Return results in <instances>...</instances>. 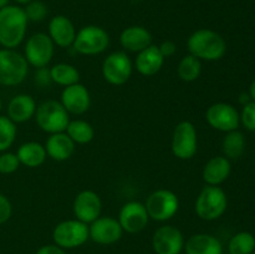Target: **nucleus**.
Listing matches in <instances>:
<instances>
[{
    "mask_svg": "<svg viewBox=\"0 0 255 254\" xmlns=\"http://www.w3.org/2000/svg\"><path fill=\"white\" fill-rule=\"evenodd\" d=\"M26 14L19 5H6L0 9V45L15 49L24 41L27 30Z\"/></svg>",
    "mask_w": 255,
    "mask_h": 254,
    "instance_id": "f257e3e1",
    "label": "nucleus"
},
{
    "mask_svg": "<svg viewBox=\"0 0 255 254\" xmlns=\"http://www.w3.org/2000/svg\"><path fill=\"white\" fill-rule=\"evenodd\" d=\"M189 54L206 61H218L227 52V42L219 32L211 29H198L187 40Z\"/></svg>",
    "mask_w": 255,
    "mask_h": 254,
    "instance_id": "f03ea898",
    "label": "nucleus"
},
{
    "mask_svg": "<svg viewBox=\"0 0 255 254\" xmlns=\"http://www.w3.org/2000/svg\"><path fill=\"white\" fill-rule=\"evenodd\" d=\"M228 207V197L219 186L207 184L199 192L194 204L197 216L203 221H216L221 218Z\"/></svg>",
    "mask_w": 255,
    "mask_h": 254,
    "instance_id": "7ed1b4c3",
    "label": "nucleus"
},
{
    "mask_svg": "<svg viewBox=\"0 0 255 254\" xmlns=\"http://www.w3.org/2000/svg\"><path fill=\"white\" fill-rule=\"evenodd\" d=\"M37 126L46 133H59L66 131L70 122V114L62 104L56 100H47L37 106L35 112Z\"/></svg>",
    "mask_w": 255,
    "mask_h": 254,
    "instance_id": "20e7f679",
    "label": "nucleus"
},
{
    "mask_svg": "<svg viewBox=\"0 0 255 254\" xmlns=\"http://www.w3.org/2000/svg\"><path fill=\"white\" fill-rule=\"evenodd\" d=\"M29 64L22 54L14 49L0 50V85L17 86L26 79Z\"/></svg>",
    "mask_w": 255,
    "mask_h": 254,
    "instance_id": "39448f33",
    "label": "nucleus"
},
{
    "mask_svg": "<svg viewBox=\"0 0 255 254\" xmlns=\"http://www.w3.org/2000/svg\"><path fill=\"white\" fill-rule=\"evenodd\" d=\"M110 45V35L104 27L87 25L77 31L72 44L75 51L86 56L102 54Z\"/></svg>",
    "mask_w": 255,
    "mask_h": 254,
    "instance_id": "423d86ee",
    "label": "nucleus"
},
{
    "mask_svg": "<svg viewBox=\"0 0 255 254\" xmlns=\"http://www.w3.org/2000/svg\"><path fill=\"white\" fill-rule=\"evenodd\" d=\"M144 207L149 218L157 222H166L173 218L178 212L179 199L169 189H157L147 197Z\"/></svg>",
    "mask_w": 255,
    "mask_h": 254,
    "instance_id": "0eeeda50",
    "label": "nucleus"
},
{
    "mask_svg": "<svg viewBox=\"0 0 255 254\" xmlns=\"http://www.w3.org/2000/svg\"><path fill=\"white\" fill-rule=\"evenodd\" d=\"M89 238V226L76 218L60 222L52 232L54 243L62 249L77 248Z\"/></svg>",
    "mask_w": 255,
    "mask_h": 254,
    "instance_id": "6e6552de",
    "label": "nucleus"
},
{
    "mask_svg": "<svg viewBox=\"0 0 255 254\" xmlns=\"http://www.w3.org/2000/svg\"><path fill=\"white\" fill-rule=\"evenodd\" d=\"M55 44L46 32H35L25 42L24 56L27 64L36 69L46 67L51 62Z\"/></svg>",
    "mask_w": 255,
    "mask_h": 254,
    "instance_id": "1a4fd4ad",
    "label": "nucleus"
},
{
    "mask_svg": "<svg viewBox=\"0 0 255 254\" xmlns=\"http://www.w3.org/2000/svg\"><path fill=\"white\" fill-rule=\"evenodd\" d=\"M172 153L179 159H191L198 149L197 128L191 121H182L176 125L172 133Z\"/></svg>",
    "mask_w": 255,
    "mask_h": 254,
    "instance_id": "9d476101",
    "label": "nucleus"
},
{
    "mask_svg": "<svg viewBox=\"0 0 255 254\" xmlns=\"http://www.w3.org/2000/svg\"><path fill=\"white\" fill-rule=\"evenodd\" d=\"M133 64L125 51L111 52L102 62V76L109 84L120 86L129 80Z\"/></svg>",
    "mask_w": 255,
    "mask_h": 254,
    "instance_id": "9b49d317",
    "label": "nucleus"
},
{
    "mask_svg": "<svg viewBox=\"0 0 255 254\" xmlns=\"http://www.w3.org/2000/svg\"><path fill=\"white\" fill-rule=\"evenodd\" d=\"M206 120L212 128L221 132H231L238 129L241 125V115L238 110L227 102H216L207 109Z\"/></svg>",
    "mask_w": 255,
    "mask_h": 254,
    "instance_id": "f8f14e48",
    "label": "nucleus"
},
{
    "mask_svg": "<svg viewBox=\"0 0 255 254\" xmlns=\"http://www.w3.org/2000/svg\"><path fill=\"white\" fill-rule=\"evenodd\" d=\"M152 247L156 254H179L184 248L183 234L174 226H161L152 236Z\"/></svg>",
    "mask_w": 255,
    "mask_h": 254,
    "instance_id": "ddd939ff",
    "label": "nucleus"
},
{
    "mask_svg": "<svg viewBox=\"0 0 255 254\" xmlns=\"http://www.w3.org/2000/svg\"><path fill=\"white\" fill-rule=\"evenodd\" d=\"M117 221L121 224L122 231L129 234H136L146 228L149 217L143 203L129 201L122 206Z\"/></svg>",
    "mask_w": 255,
    "mask_h": 254,
    "instance_id": "4468645a",
    "label": "nucleus"
},
{
    "mask_svg": "<svg viewBox=\"0 0 255 254\" xmlns=\"http://www.w3.org/2000/svg\"><path fill=\"white\" fill-rule=\"evenodd\" d=\"M124 231L114 217H101L95 219L89 227V236L95 243L101 244V246H110L121 239Z\"/></svg>",
    "mask_w": 255,
    "mask_h": 254,
    "instance_id": "2eb2a0df",
    "label": "nucleus"
},
{
    "mask_svg": "<svg viewBox=\"0 0 255 254\" xmlns=\"http://www.w3.org/2000/svg\"><path fill=\"white\" fill-rule=\"evenodd\" d=\"M72 211L76 219L90 224L101 216L102 201L95 191L85 189L75 197Z\"/></svg>",
    "mask_w": 255,
    "mask_h": 254,
    "instance_id": "dca6fc26",
    "label": "nucleus"
},
{
    "mask_svg": "<svg viewBox=\"0 0 255 254\" xmlns=\"http://www.w3.org/2000/svg\"><path fill=\"white\" fill-rule=\"evenodd\" d=\"M60 102L69 114L80 116L89 111L90 106H91V96H90L87 87L77 82L71 86L64 87Z\"/></svg>",
    "mask_w": 255,
    "mask_h": 254,
    "instance_id": "f3484780",
    "label": "nucleus"
},
{
    "mask_svg": "<svg viewBox=\"0 0 255 254\" xmlns=\"http://www.w3.org/2000/svg\"><path fill=\"white\" fill-rule=\"evenodd\" d=\"M76 27L71 19L65 15H55L49 21V36L56 46L67 49L72 46L76 37Z\"/></svg>",
    "mask_w": 255,
    "mask_h": 254,
    "instance_id": "a211bd4d",
    "label": "nucleus"
},
{
    "mask_svg": "<svg viewBox=\"0 0 255 254\" xmlns=\"http://www.w3.org/2000/svg\"><path fill=\"white\" fill-rule=\"evenodd\" d=\"M153 37L152 34L143 26L139 25H132L122 30L120 35V44L126 51L137 52L144 50L146 47L151 46Z\"/></svg>",
    "mask_w": 255,
    "mask_h": 254,
    "instance_id": "6ab92c4d",
    "label": "nucleus"
},
{
    "mask_svg": "<svg viewBox=\"0 0 255 254\" xmlns=\"http://www.w3.org/2000/svg\"><path fill=\"white\" fill-rule=\"evenodd\" d=\"M232 172L231 159L224 156L212 157L203 167L202 177L208 186H221L229 178Z\"/></svg>",
    "mask_w": 255,
    "mask_h": 254,
    "instance_id": "aec40b11",
    "label": "nucleus"
},
{
    "mask_svg": "<svg viewBox=\"0 0 255 254\" xmlns=\"http://www.w3.org/2000/svg\"><path fill=\"white\" fill-rule=\"evenodd\" d=\"M36 109L34 97L27 94H19L7 104V117L15 124H22L35 116Z\"/></svg>",
    "mask_w": 255,
    "mask_h": 254,
    "instance_id": "412c9836",
    "label": "nucleus"
},
{
    "mask_svg": "<svg viewBox=\"0 0 255 254\" xmlns=\"http://www.w3.org/2000/svg\"><path fill=\"white\" fill-rule=\"evenodd\" d=\"M164 60L166 59L161 54L158 46L152 44L151 46L146 47L137 54L136 60H134V66L139 74L149 77L161 71Z\"/></svg>",
    "mask_w": 255,
    "mask_h": 254,
    "instance_id": "4be33fe9",
    "label": "nucleus"
},
{
    "mask_svg": "<svg viewBox=\"0 0 255 254\" xmlns=\"http://www.w3.org/2000/svg\"><path fill=\"white\" fill-rule=\"evenodd\" d=\"M184 251L186 254H223V246L217 237L198 233L184 242Z\"/></svg>",
    "mask_w": 255,
    "mask_h": 254,
    "instance_id": "5701e85b",
    "label": "nucleus"
},
{
    "mask_svg": "<svg viewBox=\"0 0 255 254\" xmlns=\"http://www.w3.org/2000/svg\"><path fill=\"white\" fill-rule=\"evenodd\" d=\"M75 142L67 136L66 132L50 134L45 143L46 154L51 159L57 162H62L69 159L75 152Z\"/></svg>",
    "mask_w": 255,
    "mask_h": 254,
    "instance_id": "b1692460",
    "label": "nucleus"
},
{
    "mask_svg": "<svg viewBox=\"0 0 255 254\" xmlns=\"http://www.w3.org/2000/svg\"><path fill=\"white\" fill-rule=\"evenodd\" d=\"M16 156L19 158L20 164H24L29 168H36L44 163L47 154L45 146H42L39 142L30 141L20 144Z\"/></svg>",
    "mask_w": 255,
    "mask_h": 254,
    "instance_id": "393cba45",
    "label": "nucleus"
},
{
    "mask_svg": "<svg viewBox=\"0 0 255 254\" xmlns=\"http://www.w3.org/2000/svg\"><path fill=\"white\" fill-rule=\"evenodd\" d=\"M50 76L52 82L60 85V86H71L80 81V72L74 65L66 64V62H59L55 64L50 69Z\"/></svg>",
    "mask_w": 255,
    "mask_h": 254,
    "instance_id": "a878e982",
    "label": "nucleus"
},
{
    "mask_svg": "<svg viewBox=\"0 0 255 254\" xmlns=\"http://www.w3.org/2000/svg\"><path fill=\"white\" fill-rule=\"evenodd\" d=\"M65 132L77 144L90 143L95 137L94 127L85 120H70Z\"/></svg>",
    "mask_w": 255,
    "mask_h": 254,
    "instance_id": "bb28decb",
    "label": "nucleus"
},
{
    "mask_svg": "<svg viewBox=\"0 0 255 254\" xmlns=\"http://www.w3.org/2000/svg\"><path fill=\"white\" fill-rule=\"evenodd\" d=\"M223 156L228 159H238L246 149V137L238 129L227 132L222 142Z\"/></svg>",
    "mask_w": 255,
    "mask_h": 254,
    "instance_id": "cd10ccee",
    "label": "nucleus"
},
{
    "mask_svg": "<svg viewBox=\"0 0 255 254\" xmlns=\"http://www.w3.org/2000/svg\"><path fill=\"white\" fill-rule=\"evenodd\" d=\"M202 62L193 55L183 56L177 66V75L184 82H193L201 76Z\"/></svg>",
    "mask_w": 255,
    "mask_h": 254,
    "instance_id": "c85d7f7f",
    "label": "nucleus"
},
{
    "mask_svg": "<svg viewBox=\"0 0 255 254\" xmlns=\"http://www.w3.org/2000/svg\"><path fill=\"white\" fill-rule=\"evenodd\" d=\"M255 249V237L251 232H238L228 243L229 254H252Z\"/></svg>",
    "mask_w": 255,
    "mask_h": 254,
    "instance_id": "c756f323",
    "label": "nucleus"
},
{
    "mask_svg": "<svg viewBox=\"0 0 255 254\" xmlns=\"http://www.w3.org/2000/svg\"><path fill=\"white\" fill-rule=\"evenodd\" d=\"M16 124L7 116H0V153L7 151L16 138Z\"/></svg>",
    "mask_w": 255,
    "mask_h": 254,
    "instance_id": "7c9ffc66",
    "label": "nucleus"
},
{
    "mask_svg": "<svg viewBox=\"0 0 255 254\" xmlns=\"http://www.w3.org/2000/svg\"><path fill=\"white\" fill-rule=\"evenodd\" d=\"M24 11L29 21L32 22H41L44 21L49 14L47 5L41 0H31L29 4L25 5Z\"/></svg>",
    "mask_w": 255,
    "mask_h": 254,
    "instance_id": "2f4dec72",
    "label": "nucleus"
},
{
    "mask_svg": "<svg viewBox=\"0 0 255 254\" xmlns=\"http://www.w3.org/2000/svg\"><path fill=\"white\" fill-rule=\"evenodd\" d=\"M20 167V161L17 158L16 153L12 152H1L0 154V173L1 174H11L17 171Z\"/></svg>",
    "mask_w": 255,
    "mask_h": 254,
    "instance_id": "473e14b6",
    "label": "nucleus"
},
{
    "mask_svg": "<svg viewBox=\"0 0 255 254\" xmlns=\"http://www.w3.org/2000/svg\"><path fill=\"white\" fill-rule=\"evenodd\" d=\"M241 124L246 127L248 131L255 132V102L249 101L242 109Z\"/></svg>",
    "mask_w": 255,
    "mask_h": 254,
    "instance_id": "72a5a7b5",
    "label": "nucleus"
},
{
    "mask_svg": "<svg viewBox=\"0 0 255 254\" xmlns=\"http://www.w3.org/2000/svg\"><path fill=\"white\" fill-rule=\"evenodd\" d=\"M12 214L11 202L6 196L0 193V224L6 223Z\"/></svg>",
    "mask_w": 255,
    "mask_h": 254,
    "instance_id": "f704fd0d",
    "label": "nucleus"
},
{
    "mask_svg": "<svg viewBox=\"0 0 255 254\" xmlns=\"http://www.w3.org/2000/svg\"><path fill=\"white\" fill-rule=\"evenodd\" d=\"M35 84L39 85V86L45 87L49 86L52 82L51 76H50V70L46 67H41V69H37L35 72Z\"/></svg>",
    "mask_w": 255,
    "mask_h": 254,
    "instance_id": "c9c22d12",
    "label": "nucleus"
},
{
    "mask_svg": "<svg viewBox=\"0 0 255 254\" xmlns=\"http://www.w3.org/2000/svg\"><path fill=\"white\" fill-rule=\"evenodd\" d=\"M158 49L161 54L163 55L164 59H168V57H172L177 52V45L171 40H166V41L161 42L158 45Z\"/></svg>",
    "mask_w": 255,
    "mask_h": 254,
    "instance_id": "e433bc0d",
    "label": "nucleus"
},
{
    "mask_svg": "<svg viewBox=\"0 0 255 254\" xmlns=\"http://www.w3.org/2000/svg\"><path fill=\"white\" fill-rule=\"evenodd\" d=\"M36 254H67L65 252V249H62L61 247L56 246V244H46V246H42L41 248L37 249Z\"/></svg>",
    "mask_w": 255,
    "mask_h": 254,
    "instance_id": "4c0bfd02",
    "label": "nucleus"
},
{
    "mask_svg": "<svg viewBox=\"0 0 255 254\" xmlns=\"http://www.w3.org/2000/svg\"><path fill=\"white\" fill-rule=\"evenodd\" d=\"M249 97H251L252 101L255 102V79L252 81L251 86H249Z\"/></svg>",
    "mask_w": 255,
    "mask_h": 254,
    "instance_id": "58836bf2",
    "label": "nucleus"
},
{
    "mask_svg": "<svg viewBox=\"0 0 255 254\" xmlns=\"http://www.w3.org/2000/svg\"><path fill=\"white\" fill-rule=\"evenodd\" d=\"M249 101H252L251 100V97H249V94H243V95H241V99H239V102H241V104H243V106L246 104H248Z\"/></svg>",
    "mask_w": 255,
    "mask_h": 254,
    "instance_id": "ea45409f",
    "label": "nucleus"
},
{
    "mask_svg": "<svg viewBox=\"0 0 255 254\" xmlns=\"http://www.w3.org/2000/svg\"><path fill=\"white\" fill-rule=\"evenodd\" d=\"M14 1L17 2L19 5H26V4H29L31 0H14Z\"/></svg>",
    "mask_w": 255,
    "mask_h": 254,
    "instance_id": "a19ab883",
    "label": "nucleus"
},
{
    "mask_svg": "<svg viewBox=\"0 0 255 254\" xmlns=\"http://www.w3.org/2000/svg\"><path fill=\"white\" fill-rule=\"evenodd\" d=\"M9 1L10 0H0V9L5 7L6 5H9Z\"/></svg>",
    "mask_w": 255,
    "mask_h": 254,
    "instance_id": "79ce46f5",
    "label": "nucleus"
},
{
    "mask_svg": "<svg viewBox=\"0 0 255 254\" xmlns=\"http://www.w3.org/2000/svg\"><path fill=\"white\" fill-rule=\"evenodd\" d=\"M1 109H2V101L1 99H0V111H1Z\"/></svg>",
    "mask_w": 255,
    "mask_h": 254,
    "instance_id": "37998d69",
    "label": "nucleus"
},
{
    "mask_svg": "<svg viewBox=\"0 0 255 254\" xmlns=\"http://www.w3.org/2000/svg\"><path fill=\"white\" fill-rule=\"evenodd\" d=\"M252 254H255V249H254V252H253V253H252Z\"/></svg>",
    "mask_w": 255,
    "mask_h": 254,
    "instance_id": "c03bdc74",
    "label": "nucleus"
}]
</instances>
